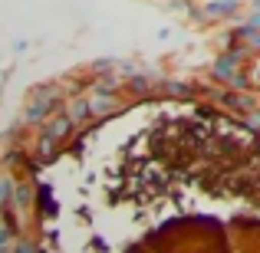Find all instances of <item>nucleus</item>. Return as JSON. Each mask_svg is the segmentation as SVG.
I'll use <instances>...</instances> for the list:
<instances>
[{
    "mask_svg": "<svg viewBox=\"0 0 260 253\" xmlns=\"http://www.w3.org/2000/svg\"><path fill=\"white\" fill-rule=\"evenodd\" d=\"M70 115H73V119H86V115H89V105H86V102H73Z\"/></svg>",
    "mask_w": 260,
    "mask_h": 253,
    "instance_id": "obj_2",
    "label": "nucleus"
},
{
    "mask_svg": "<svg viewBox=\"0 0 260 253\" xmlns=\"http://www.w3.org/2000/svg\"><path fill=\"white\" fill-rule=\"evenodd\" d=\"M70 125H73V119H56V125H50V128H46V135H50L53 141H59L66 132H70Z\"/></svg>",
    "mask_w": 260,
    "mask_h": 253,
    "instance_id": "obj_1",
    "label": "nucleus"
}]
</instances>
